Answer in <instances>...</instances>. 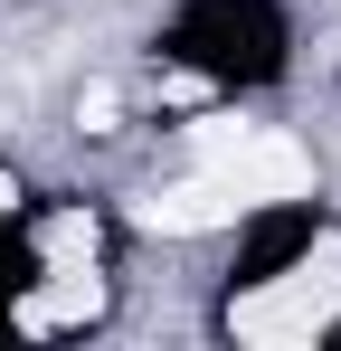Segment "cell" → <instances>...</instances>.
Masks as SVG:
<instances>
[{
    "label": "cell",
    "mask_w": 341,
    "mask_h": 351,
    "mask_svg": "<svg viewBox=\"0 0 341 351\" xmlns=\"http://www.w3.org/2000/svg\"><path fill=\"white\" fill-rule=\"evenodd\" d=\"M332 313H341V247H323V256H303L275 294L237 304V332H256V342H303V332H323Z\"/></svg>",
    "instance_id": "obj_1"
},
{
    "label": "cell",
    "mask_w": 341,
    "mask_h": 351,
    "mask_svg": "<svg viewBox=\"0 0 341 351\" xmlns=\"http://www.w3.org/2000/svg\"><path fill=\"white\" fill-rule=\"evenodd\" d=\"M133 219H142L152 237H209V228L237 219V190H227V171L199 162L190 180H170V190H142V199H133Z\"/></svg>",
    "instance_id": "obj_2"
},
{
    "label": "cell",
    "mask_w": 341,
    "mask_h": 351,
    "mask_svg": "<svg viewBox=\"0 0 341 351\" xmlns=\"http://www.w3.org/2000/svg\"><path fill=\"white\" fill-rule=\"evenodd\" d=\"M218 171H227V190H237V209H275V199H303V190H313V162H303L294 143H275V133H247Z\"/></svg>",
    "instance_id": "obj_3"
},
{
    "label": "cell",
    "mask_w": 341,
    "mask_h": 351,
    "mask_svg": "<svg viewBox=\"0 0 341 351\" xmlns=\"http://www.w3.org/2000/svg\"><path fill=\"white\" fill-rule=\"evenodd\" d=\"M95 313H105V285L86 266H57V285H38L19 304V332H66V323H95Z\"/></svg>",
    "instance_id": "obj_4"
},
{
    "label": "cell",
    "mask_w": 341,
    "mask_h": 351,
    "mask_svg": "<svg viewBox=\"0 0 341 351\" xmlns=\"http://www.w3.org/2000/svg\"><path fill=\"white\" fill-rule=\"evenodd\" d=\"M48 266H95V219H48Z\"/></svg>",
    "instance_id": "obj_5"
},
{
    "label": "cell",
    "mask_w": 341,
    "mask_h": 351,
    "mask_svg": "<svg viewBox=\"0 0 341 351\" xmlns=\"http://www.w3.org/2000/svg\"><path fill=\"white\" fill-rule=\"evenodd\" d=\"M237 143H247V123H227V114H209V123H199V162H209V171H218Z\"/></svg>",
    "instance_id": "obj_6"
},
{
    "label": "cell",
    "mask_w": 341,
    "mask_h": 351,
    "mask_svg": "<svg viewBox=\"0 0 341 351\" xmlns=\"http://www.w3.org/2000/svg\"><path fill=\"white\" fill-rule=\"evenodd\" d=\"M114 114H123V105H114V86H86V105H76V123H86V133H114Z\"/></svg>",
    "instance_id": "obj_7"
},
{
    "label": "cell",
    "mask_w": 341,
    "mask_h": 351,
    "mask_svg": "<svg viewBox=\"0 0 341 351\" xmlns=\"http://www.w3.org/2000/svg\"><path fill=\"white\" fill-rule=\"evenodd\" d=\"M10 199H19V190H10V180H0V209H10Z\"/></svg>",
    "instance_id": "obj_8"
}]
</instances>
